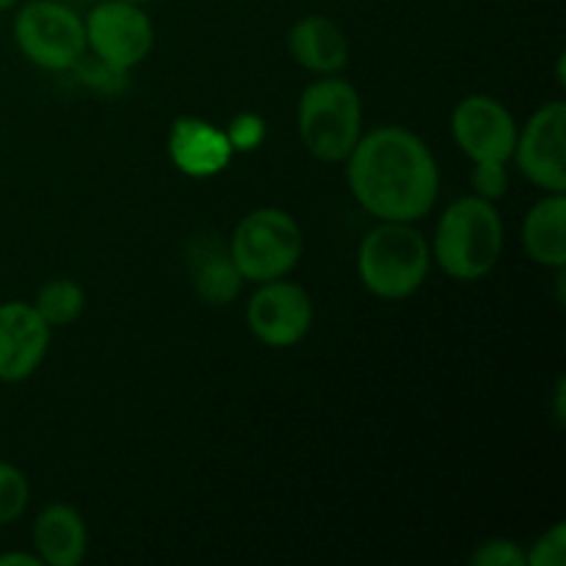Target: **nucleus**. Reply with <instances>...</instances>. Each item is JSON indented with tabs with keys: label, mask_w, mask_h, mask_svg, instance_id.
Returning a JSON list of instances; mask_svg holds the SVG:
<instances>
[{
	"label": "nucleus",
	"mask_w": 566,
	"mask_h": 566,
	"mask_svg": "<svg viewBox=\"0 0 566 566\" xmlns=\"http://www.w3.org/2000/svg\"><path fill=\"white\" fill-rule=\"evenodd\" d=\"M169 158L177 169L193 180H205L227 169L232 144L221 127L199 116H182L169 130Z\"/></svg>",
	"instance_id": "12"
},
{
	"label": "nucleus",
	"mask_w": 566,
	"mask_h": 566,
	"mask_svg": "<svg viewBox=\"0 0 566 566\" xmlns=\"http://www.w3.org/2000/svg\"><path fill=\"white\" fill-rule=\"evenodd\" d=\"M0 566H42L36 553H3Z\"/></svg>",
	"instance_id": "23"
},
{
	"label": "nucleus",
	"mask_w": 566,
	"mask_h": 566,
	"mask_svg": "<svg viewBox=\"0 0 566 566\" xmlns=\"http://www.w3.org/2000/svg\"><path fill=\"white\" fill-rule=\"evenodd\" d=\"M36 313L48 321L50 329H61V326L75 324L86 310V291L77 285L70 276H59L39 287L36 302H33Z\"/></svg>",
	"instance_id": "17"
},
{
	"label": "nucleus",
	"mask_w": 566,
	"mask_h": 566,
	"mask_svg": "<svg viewBox=\"0 0 566 566\" xmlns=\"http://www.w3.org/2000/svg\"><path fill=\"white\" fill-rule=\"evenodd\" d=\"M470 186H473V193L481 199H490V202H497L509 193V169L501 160H484V164H473V175H470Z\"/></svg>",
	"instance_id": "19"
},
{
	"label": "nucleus",
	"mask_w": 566,
	"mask_h": 566,
	"mask_svg": "<svg viewBox=\"0 0 566 566\" xmlns=\"http://www.w3.org/2000/svg\"><path fill=\"white\" fill-rule=\"evenodd\" d=\"M525 254L536 265L564 271L566 265V197L564 193H545L539 202L531 205L523 219Z\"/></svg>",
	"instance_id": "15"
},
{
	"label": "nucleus",
	"mask_w": 566,
	"mask_h": 566,
	"mask_svg": "<svg viewBox=\"0 0 566 566\" xmlns=\"http://www.w3.org/2000/svg\"><path fill=\"white\" fill-rule=\"evenodd\" d=\"M227 252L243 282L260 285L282 280L296 269L304 254L302 227L287 210L258 208L238 221Z\"/></svg>",
	"instance_id": "5"
},
{
	"label": "nucleus",
	"mask_w": 566,
	"mask_h": 566,
	"mask_svg": "<svg viewBox=\"0 0 566 566\" xmlns=\"http://www.w3.org/2000/svg\"><path fill=\"white\" fill-rule=\"evenodd\" d=\"M566 562V525L556 523L525 551V566H564Z\"/></svg>",
	"instance_id": "21"
},
{
	"label": "nucleus",
	"mask_w": 566,
	"mask_h": 566,
	"mask_svg": "<svg viewBox=\"0 0 566 566\" xmlns=\"http://www.w3.org/2000/svg\"><path fill=\"white\" fill-rule=\"evenodd\" d=\"M31 506V484L11 462H0V525H11Z\"/></svg>",
	"instance_id": "18"
},
{
	"label": "nucleus",
	"mask_w": 566,
	"mask_h": 566,
	"mask_svg": "<svg viewBox=\"0 0 566 566\" xmlns=\"http://www.w3.org/2000/svg\"><path fill=\"white\" fill-rule=\"evenodd\" d=\"M431 247L412 221H379L357 249V274L381 302H403L429 280Z\"/></svg>",
	"instance_id": "3"
},
{
	"label": "nucleus",
	"mask_w": 566,
	"mask_h": 566,
	"mask_svg": "<svg viewBox=\"0 0 566 566\" xmlns=\"http://www.w3.org/2000/svg\"><path fill=\"white\" fill-rule=\"evenodd\" d=\"M53 329L28 302L0 304V381L17 385L42 368Z\"/></svg>",
	"instance_id": "11"
},
{
	"label": "nucleus",
	"mask_w": 566,
	"mask_h": 566,
	"mask_svg": "<svg viewBox=\"0 0 566 566\" xmlns=\"http://www.w3.org/2000/svg\"><path fill=\"white\" fill-rule=\"evenodd\" d=\"M352 197L376 221H420L440 197V166L429 144L401 125L363 133L346 158Z\"/></svg>",
	"instance_id": "1"
},
{
	"label": "nucleus",
	"mask_w": 566,
	"mask_h": 566,
	"mask_svg": "<svg viewBox=\"0 0 566 566\" xmlns=\"http://www.w3.org/2000/svg\"><path fill=\"white\" fill-rule=\"evenodd\" d=\"M224 133L232 144V153H252L263 144L265 122L258 114H238Z\"/></svg>",
	"instance_id": "22"
},
{
	"label": "nucleus",
	"mask_w": 566,
	"mask_h": 566,
	"mask_svg": "<svg viewBox=\"0 0 566 566\" xmlns=\"http://www.w3.org/2000/svg\"><path fill=\"white\" fill-rule=\"evenodd\" d=\"M33 553L44 566H77L88 553V528L70 503H50L33 523Z\"/></svg>",
	"instance_id": "14"
},
{
	"label": "nucleus",
	"mask_w": 566,
	"mask_h": 566,
	"mask_svg": "<svg viewBox=\"0 0 566 566\" xmlns=\"http://www.w3.org/2000/svg\"><path fill=\"white\" fill-rule=\"evenodd\" d=\"M517 119L492 94H468L451 114V136L473 164L501 160L509 164L517 144Z\"/></svg>",
	"instance_id": "10"
},
{
	"label": "nucleus",
	"mask_w": 566,
	"mask_h": 566,
	"mask_svg": "<svg viewBox=\"0 0 566 566\" xmlns=\"http://www.w3.org/2000/svg\"><path fill=\"white\" fill-rule=\"evenodd\" d=\"M315 321V307L310 293L287 276L260 282L249 296L247 326L263 346L293 348L310 335Z\"/></svg>",
	"instance_id": "8"
},
{
	"label": "nucleus",
	"mask_w": 566,
	"mask_h": 566,
	"mask_svg": "<svg viewBox=\"0 0 566 566\" xmlns=\"http://www.w3.org/2000/svg\"><path fill=\"white\" fill-rule=\"evenodd\" d=\"M473 566H525V551L520 542L495 536V539L481 542L470 556Z\"/></svg>",
	"instance_id": "20"
},
{
	"label": "nucleus",
	"mask_w": 566,
	"mask_h": 566,
	"mask_svg": "<svg viewBox=\"0 0 566 566\" xmlns=\"http://www.w3.org/2000/svg\"><path fill=\"white\" fill-rule=\"evenodd\" d=\"M14 42L33 66L72 70L86 55V28L75 9L59 0H28L14 14Z\"/></svg>",
	"instance_id": "6"
},
{
	"label": "nucleus",
	"mask_w": 566,
	"mask_h": 566,
	"mask_svg": "<svg viewBox=\"0 0 566 566\" xmlns=\"http://www.w3.org/2000/svg\"><path fill=\"white\" fill-rule=\"evenodd\" d=\"M302 147L324 164H343L363 136V97L352 81L321 75L298 97Z\"/></svg>",
	"instance_id": "4"
},
{
	"label": "nucleus",
	"mask_w": 566,
	"mask_h": 566,
	"mask_svg": "<svg viewBox=\"0 0 566 566\" xmlns=\"http://www.w3.org/2000/svg\"><path fill=\"white\" fill-rule=\"evenodd\" d=\"M17 3H20V0H0V14H3V11H11V9H14Z\"/></svg>",
	"instance_id": "24"
},
{
	"label": "nucleus",
	"mask_w": 566,
	"mask_h": 566,
	"mask_svg": "<svg viewBox=\"0 0 566 566\" xmlns=\"http://www.w3.org/2000/svg\"><path fill=\"white\" fill-rule=\"evenodd\" d=\"M86 50L99 64L127 75L142 66L155 48V25L142 3L130 0H99L83 17Z\"/></svg>",
	"instance_id": "7"
},
{
	"label": "nucleus",
	"mask_w": 566,
	"mask_h": 566,
	"mask_svg": "<svg viewBox=\"0 0 566 566\" xmlns=\"http://www.w3.org/2000/svg\"><path fill=\"white\" fill-rule=\"evenodd\" d=\"M130 3H142L144 6V3H149V0H130Z\"/></svg>",
	"instance_id": "25"
},
{
	"label": "nucleus",
	"mask_w": 566,
	"mask_h": 566,
	"mask_svg": "<svg viewBox=\"0 0 566 566\" xmlns=\"http://www.w3.org/2000/svg\"><path fill=\"white\" fill-rule=\"evenodd\" d=\"M241 287L243 276L227 249L216 247L193 258V291L199 293L202 302L224 307V304L235 302Z\"/></svg>",
	"instance_id": "16"
},
{
	"label": "nucleus",
	"mask_w": 566,
	"mask_h": 566,
	"mask_svg": "<svg viewBox=\"0 0 566 566\" xmlns=\"http://www.w3.org/2000/svg\"><path fill=\"white\" fill-rule=\"evenodd\" d=\"M512 160L547 193L566 191V105L564 99L539 105L517 133Z\"/></svg>",
	"instance_id": "9"
},
{
	"label": "nucleus",
	"mask_w": 566,
	"mask_h": 566,
	"mask_svg": "<svg viewBox=\"0 0 566 566\" xmlns=\"http://www.w3.org/2000/svg\"><path fill=\"white\" fill-rule=\"evenodd\" d=\"M291 59L313 75H340L348 64V36L335 20L324 14H307L293 22L287 33Z\"/></svg>",
	"instance_id": "13"
},
{
	"label": "nucleus",
	"mask_w": 566,
	"mask_h": 566,
	"mask_svg": "<svg viewBox=\"0 0 566 566\" xmlns=\"http://www.w3.org/2000/svg\"><path fill=\"white\" fill-rule=\"evenodd\" d=\"M506 243V227L495 202L475 193L457 199L437 221L431 263L457 282H479L497 269Z\"/></svg>",
	"instance_id": "2"
}]
</instances>
